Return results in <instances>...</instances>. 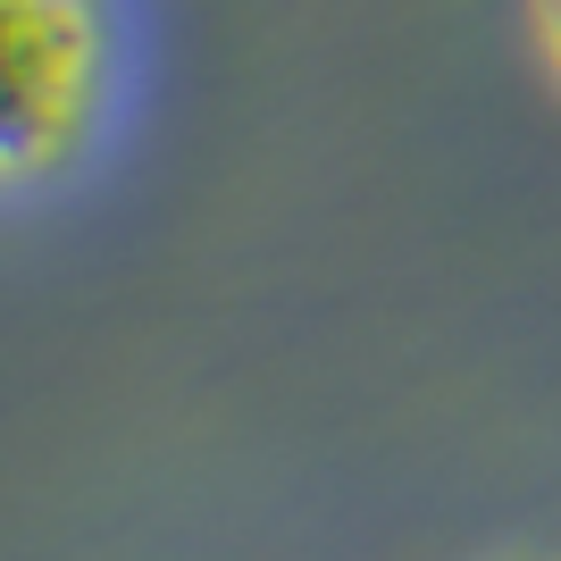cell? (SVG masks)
Returning <instances> with one entry per match:
<instances>
[{
	"mask_svg": "<svg viewBox=\"0 0 561 561\" xmlns=\"http://www.w3.org/2000/svg\"><path fill=\"white\" fill-rule=\"evenodd\" d=\"M110 84V0H0V168L34 185L68 160Z\"/></svg>",
	"mask_w": 561,
	"mask_h": 561,
	"instance_id": "obj_1",
	"label": "cell"
},
{
	"mask_svg": "<svg viewBox=\"0 0 561 561\" xmlns=\"http://www.w3.org/2000/svg\"><path fill=\"white\" fill-rule=\"evenodd\" d=\"M537 25H545V43H553V59H561V0H537Z\"/></svg>",
	"mask_w": 561,
	"mask_h": 561,
	"instance_id": "obj_2",
	"label": "cell"
}]
</instances>
